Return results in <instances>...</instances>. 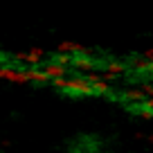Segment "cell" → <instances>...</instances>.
<instances>
[{
  "mask_svg": "<svg viewBox=\"0 0 153 153\" xmlns=\"http://www.w3.org/2000/svg\"><path fill=\"white\" fill-rule=\"evenodd\" d=\"M68 153H106L104 140L95 133H83L72 137V142L68 144Z\"/></svg>",
  "mask_w": 153,
  "mask_h": 153,
  "instance_id": "obj_1",
  "label": "cell"
},
{
  "mask_svg": "<svg viewBox=\"0 0 153 153\" xmlns=\"http://www.w3.org/2000/svg\"><path fill=\"white\" fill-rule=\"evenodd\" d=\"M122 110L131 117L151 122L153 120V97H144L142 101H126V104H122Z\"/></svg>",
  "mask_w": 153,
  "mask_h": 153,
  "instance_id": "obj_2",
  "label": "cell"
},
{
  "mask_svg": "<svg viewBox=\"0 0 153 153\" xmlns=\"http://www.w3.org/2000/svg\"><path fill=\"white\" fill-rule=\"evenodd\" d=\"M70 68H74V70H79V72H92V70H97V56L92 54V50H81V52H74L72 54V65Z\"/></svg>",
  "mask_w": 153,
  "mask_h": 153,
  "instance_id": "obj_3",
  "label": "cell"
},
{
  "mask_svg": "<svg viewBox=\"0 0 153 153\" xmlns=\"http://www.w3.org/2000/svg\"><path fill=\"white\" fill-rule=\"evenodd\" d=\"M126 68H128V61H126V59H110L108 61V65L104 68V79L106 81H115V79H117V76H122V74H126Z\"/></svg>",
  "mask_w": 153,
  "mask_h": 153,
  "instance_id": "obj_4",
  "label": "cell"
},
{
  "mask_svg": "<svg viewBox=\"0 0 153 153\" xmlns=\"http://www.w3.org/2000/svg\"><path fill=\"white\" fill-rule=\"evenodd\" d=\"M43 70L48 72L50 79H56V76H65L68 74V68H63L61 63H56L54 59H50L48 63H43Z\"/></svg>",
  "mask_w": 153,
  "mask_h": 153,
  "instance_id": "obj_5",
  "label": "cell"
},
{
  "mask_svg": "<svg viewBox=\"0 0 153 153\" xmlns=\"http://www.w3.org/2000/svg\"><path fill=\"white\" fill-rule=\"evenodd\" d=\"M50 59H54L56 63H61L63 68H70L72 65V54H68V52H56V54H52Z\"/></svg>",
  "mask_w": 153,
  "mask_h": 153,
  "instance_id": "obj_6",
  "label": "cell"
},
{
  "mask_svg": "<svg viewBox=\"0 0 153 153\" xmlns=\"http://www.w3.org/2000/svg\"><path fill=\"white\" fill-rule=\"evenodd\" d=\"M146 61H153V48H149V50H144V54H142Z\"/></svg>",
  "mask_w": 153,
  "mask_h": 153,
  "instance_id": "obj_7",
  "label": "cell"
},
{
  "mask_svg": "<svg viewBox=\"0 0 153 153\" xmlns=\"http://www.w3.org/2000/svg\"><path fill=\"white\" fill-rule=\"evenodd\" d=\"M0 70H2V68H0Z\"/></svg>",
  "mask_w": 153,
  "mask_h": 153,
  "instance_id": "obj_8",
  "label": "cell"
}]
</instances>
